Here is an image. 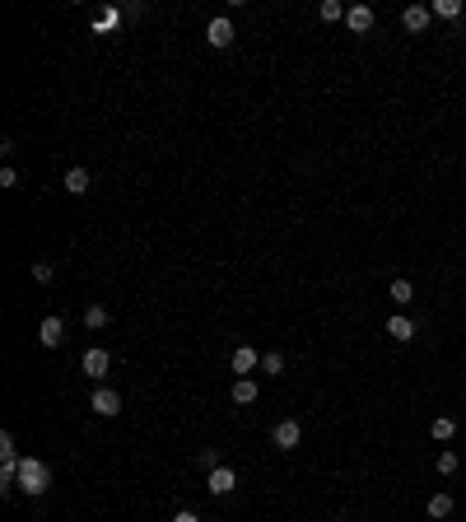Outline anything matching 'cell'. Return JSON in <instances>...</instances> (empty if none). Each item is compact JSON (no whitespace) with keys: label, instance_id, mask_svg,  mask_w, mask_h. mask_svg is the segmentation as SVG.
Here are the masks:
<instances>
[{"label":"cell","instance_id":"6da1fadb","mask_svg":"<svg viewBox=\"0 0 466 522\" xmlns=\"http://www.w3.org/2000/svg\"><path fill=\"white\" fill-rule=\"evenodd\" d=\"M47 485H52L47 462H42V457H23V462H19V489L28 494V499H38V494H47Z\"/></svg>","mask_w":466,"mask_h":522},{"label":"cell","instance_id":"7a4b0ae2","mask_svg":"<svg viewBox=\"0 0 466 522\" xmlns=\"http://www.w3.org/2000/svg\"><path fill=\"white\" fill-rule=\"evenodd\" d=\"M89 411H98L103 420H112V415H122V397L112 387H93V397H89Z\"/></svg>","mask_w":466,"mask_h":522},{"label":"cell","instance_id":"3957f363","mask_svg":"<svg viewBox=\"0 0 466 522\" xmlns=\"http://www.w3.org/2000/svg\"><path fill=\"white\" fill-rule=\"evenodd\" d=\"M271 443L285 448V453H289V448H299V443H303V424H299V420H280L275 429H271Z\"/></svg>","mask_w":466,"mask_h":522},{"label":"cell","instance_id":"277c9868","mask_svg":"<svg viewBox=\"0 0 466 522\" xmlns=\"http://www.w3.org/2000/svg\"><path fill=\"white\" fill-rule=\"evenodd\" d=\"M205 42H210L215 52L233 47V19H224V14H220V19H210V23H205Z\"/></svg>","mask_w":466,"mask_h":522},{"label":"cell","instance_id":"5b68a950","mask_svg":"<svg viewBox=\"0 0 466 522\" xmlns=\"http://www.w3.org/2000/svg\"><path fill=\"white\" fill-rule=\"evenodd\" d=\"M229 368L238 373V378H252V368H261V355H256L252 345H238V350H233V359H229Z\"/></svg>","mask_w":466,"mask_h":522},{"label":"cell","instance_id":"8992f818","mask_svg":"<svg viewBox=\"0 0 466 522\" xmlns=\"http://www.w3.org/2000/svg\"><path fill=\"white\" fill-rule=\"evenodd\" d=\"M205 485H210V494H233V489H238V471H233V467H215Z\"/></svg>","mask_w":466,"mask_h":522},{"label":"cell","instance_id":"52a82bcc","mask_svg":"<svg viewBox=\"0 0 466 522\" xmlns=\"http://www.w3.org/2000/svg\"><path fill=\"white\" fill-rule=\"evenodd\" d=\"M79 364H84V373H89V378L103 382V373L112 368V359H108V350H98V345H93V350H84V359H79Z\"/></svg>","mask_w":466,"mask_h":522},{"label":"cell","instance_id":"ba28073f","mask_svg":"<svg viewBox=\"0 0 466 522\" xmlns=\"http://www.w3.org/2000/svg\"><path fill=\"white\" fill-rule=\"evenodd\" d=\"M429 19H433L429 5H406V10H401V23H406L411 33H424V28H429Z\"/></svg>","mask_w":466,"mask_h":522},{"label":"cell","instance_id":"9c48e42d","mask_svg":"<svg viewBox=\"0 0 466 522\" xmlns=\"http://www.w3.org/2000/svg\"><path fill=\"white\" fill-rule=\"evenodd\" d=\"M38 341H42L47 350H56V345L66 341V322H61V317H42V327H38Z\"/></svg>","mask_w":466,"mask_h":522},{"label":"cell","instance_id":"30bf717a","mask_svg":"<svg viewBox=\"0 0 466 522\" xmlns=\"http://www.w3.org/2000/svg\"><path fill=\"white\" fill-rule=\"evenodd\" d=\"M345 23H350V33H368V28H373V5H350V10H345Z\"/></svg>","mask_w":466,"mask_h":522},{"label":"cell","instance_id":"8fae6325","mask_svg":"<svg viewBox=\"0 0 466 522\" xmlns=\"http://www.w3.org/2000/svg\"><path fill=\"white\" fill-rule=\"evenodd\" d=\"M387 336H397L401 345H406V341H415V322L406 317V312H397V317H387Z\"/></svg>","mask_w":466,"mask_h":522},{"label":"cell","instance_id":"7c38bea8","mask_svg":"<svg viewBox=\"0 0 466 522\" xmlns=\"http://www.w3.org/2000/svg\"><path fill=\"white\" fill-rule=\"evenodd\" d=\"M66 191L70 196H84L89 191V168H66Z\"/></svg>","mask_w":466,"mask_h":522},{"label":"cell","instance_id":"4fadbf2b","mask_svg":"<svg viewBox=\"0 0 466 522\" xmlns=\"http://www.w3.org/2000/svg\"><path fill=\"white\" fill-rule=\"evenodd\" d=\"M424 513H429L433 522H438V518H448V513H453V494H443V489H438V494H429V504H424Z\"/></svg>","mask_w":466,"mask_h":522},{"label":"cell","instance_id":"5bb4252c","mask_svg":"<svg viewBox=\"0 0 466 522\" xmlns=\"http://www.w3.org/2000/svg\"><path fill=\"white\" fill-rule=\"evenodd\" d=\"M429 433H433V443H453V438H457V420H448V415H438V420L429 424Z\"/></svg>","mask_w":466,"mask_h":522},{"label":"cell","instance_id":"9a60e30c","mask_svg":"<svg viewBox=\"0 0 466 522\" xmlns=\"http://www.w3.org/2000/svg\"><path fill=\"white\" fill-rule=\"evenodd\" d=\"M256 392H261V387H256L252 378H238V382H233V401H238V406H252Z\"/></svg>","mask_w":466,"mask_h":522},{"label":"cell","instance_id":"2e32d148","mask_svg":"<svg viewBox=\"0 0 466 522\" xmlns=\"http://www.w3.org/2000/svg\"><path fill=\"white\" fill-rule=\"evenodd\" d=\"M108 317H112V312L103 308V303H89V308H84V327H89V331H98V327H108Z\"/></svg>","mask_w":466,"mask_h":522},{"label":"cell","instance_id":"e0dca14e","mask_svg":"<svg viewBox=\"0 0 466 522\" xmlns=\"http://www.w3.org/2000/svg\"><path fill=\"white\" fill-rule=\"evenodd\" d=\"M387 294L401 303V308H406V303L415 299V285H411V280H401V276H397V280H392V289H387Z\"/></svg>","mask_w":466,"mask_h":522},{"label":"cell","instance_id":"ac0fdd59","mask_svg":"<svg viewBox=\"0 0 466 522\" xmlns=\"http://www.w3.org/2000/svg\"><path fill=\"white\" fill-rule=\"evenodd\" d=\"M117 23H122V10H103L98 19H93V33L103 38V33H112V28H117Z\"/></svg>","mask_w":466,"mask_h":522},{"label":"cell","instance_id":"d6986e66","mask_svg":"<svg viewBox=\"0 0 466 522\" xmlns=\"http://www.w3.org/2000/svg\"><path fill=\"white\" fill-rule=\"evenodd\" d=\"M317 19H322V23L345 19V5H341V0H322V5H317Z\"/></svg>","mask_w":466,"mask_h":522},{"label":"cell","instance_id":"ffe728a7","mask_svg":"<svg viewBox=\"0 0 466 522\" xmlns=\"http://www.w3.org/2000/svg\"><path fill=\"white\" fill-rule=\"evenodd\" d=\"M457 467H462V462H457L453 448H438V476H457Z\"/></svg>","mask_w":466,"mask_h":522},{"label":"cell","instance_id":"44dd1931","mask_svg":"<svg viewBox=\"0 0 466 522\" xmlns=\"http://www.w3.org/2000/svg\"><path fill=\"white\" fill-rule=\"evenodd\" d=\"M429 10L438 14V19H457V14H462V0H433Z\"/></svg>","mask_w":466,"mask_h":522},{"label":"cell","instance_id":"7402d4cb","mask_svg":"<svg viewBox=\"0 0 466 522\" xmlns=\"http://www.w3.org/2000/svg\"><path fill=\"white\" fill-rule=\"evenodd\" d=\"M0 462H23L19 448H14V433H10V429L0 433Z\"/></svg>","mask_w":466,"mask_h":522},{"label":"cell","instance_id":"603a6c76","mask_svg":"<svg viewBox=\"0 0 466 522\" xmlns=\"http://www.w3.org/2000/svg\"><path fill=\"white\" fill-rule=\"evenodd\" d=\"M261 368H266V373H285V355H280V350L261 355Z\"/></svg>","mask_w":466,"mask_h":522},{"label":"cell","instance_id":"cb8c5ba5","mask_svg":"<svg viewBox=\"0 0 466 522\" xmlns=\"http://www.w3.org/2000/svg\"><path fill=\"white\" fill-rule=\"evenodd\" d=\"M200 467H205V471L224 467V462H220V448H200Z\"/></svg>","mask_w":466,"mask_h":522},{"label":"cell","instance_id":"d4e9b609","mask_svg":"<svg viewBox=\"0 0 466 522\" xmlns=\"http://www.w3.org/2000/svg\"><path fill=\"white\" fill-rule=\"evenodd\" d=\"M52 276H56V266H52V261H33V280H38V285H47Z\"/></svg>","mask_w":466,"mask_h":522},{"label":"cell","instance_id":"484cf974","mask_svg":"<svg viewBox=\"0 0 466 522\" xmlns=\"http://www.w3.org/2000/svg\"><path fill=\"white\" fill-rule=\"evenodd\" d=\"M0 187H19V173H14V168H0Z\"/></svg>","mask_w":466,"mask_h":522},{"label":"cell","instance_id":"4316f807","mask_svg":"<svg viewBox=\"0 0 466 522\" xmlns=\"http://www.w3.org/2000/svg\"><path fill=\"white\" fill-rule=\"evenodd\" d=\"M173 522H200V518H196L191 509H178V513H173Z\"/></svg>","mask_w":466,"mask_h":522}]
</instances>
